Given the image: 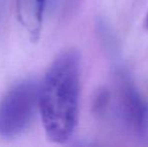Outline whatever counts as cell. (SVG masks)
Returning <instances> with one entry per match:
<instances>
[{"label":"cell","mask_w":148,"mask_h":147,"mask_svg":"<svg viewBox=\"0 0 148 147\" xmlns=\"http://www.w3.org/2000/svg\"><path fill=\"white\" fill-rule=\"evenodd\" d=\"M81 53L68 49L53 59L38 86V107L47 138L64 144L73 137L79 121Z\"/></svg>","instance_id":"cell-1"},{"label":"cell","mask_w":148,"mask_h":147,"mask_svg":"<svg viewBox=\"0 0 148 147\" xmlns=\"http://www.w3.org/2000/svg\"><path fill=\"white\" fill-rule=\"evenodd\" d=\"M38 107V85L23 81L12 87L0 101V135L16 137L30 125Z\"/></svg>","instance_id":"cell-2"},{"label":"cell","mask_w":148,"mask_h":147,"mask_svg":"<svg viewBox=\"0 0 148 147\" xmlns=\"http://www.w3.org/2000/svg\"><path fill=\"white\" fill-rule=\"evenodd\" d=\"M121 108L127 124L138 134L148 129V105L138 91L128 82L121 88Z\"/></svg>","instance_id":"cell-3"},{"label":"cell","mask_w":148,"mask_h":147,"mask_svg":"<svg viewBox=\"0 0 148 147\" xmlns=\"http://www.w3.org/2000/svg\"><path fill=\"white\" fill-rule=\"evenodd\" d=\"M17 19L31 41H37L42 28L45 0H15Z\"/></svg>","instance_id":"cell-4"}]
</instances>
